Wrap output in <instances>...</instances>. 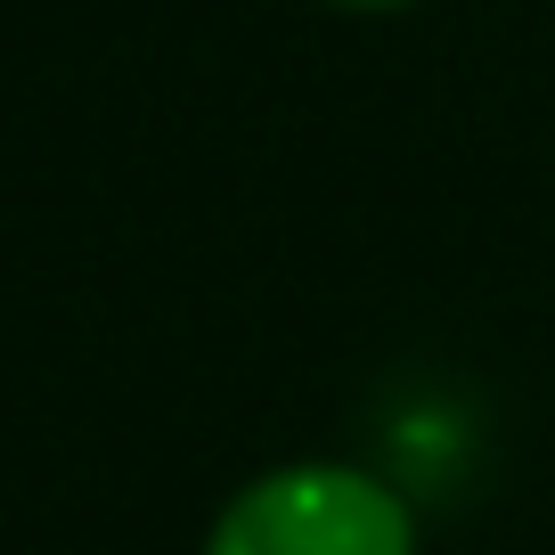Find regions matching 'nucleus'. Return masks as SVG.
I'll use <instances>...</instances> for the list:
<instances>
[{"instance_id": "1", "label": "nucleus", "mask_w": 555, "mask_h": 555, "mask_svg": "<svg viewBox=\"0 0 555 555\" xmlns=\"http://www.w3.org/2000/svg\"><path fill=\"white\" fill-rule=\"evenodd\" d=\"M205 555H416V522L376 474L278 466L221 506Z\"/></svg>"}, {"instance_id": "2", "label": "nucleus", "mask_w": 555, "mask_h": 555, "mask_svg": "<svg viewBox=\"0 0 555 555\" xmlns=\"http://www.w3.org/2000/svg\"><path fill=\"white\" fill-rule=\"evenodd\" d=\"M335 9H367V17H384V9H409V0H335Z\"/></svg>"}]
</instances>
